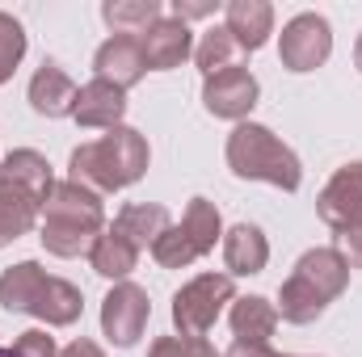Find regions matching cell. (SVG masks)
Wrapping results in <instances>:
<instances>
[{
    "instance_id": "obj_26",
    "label": "cell",
    "mask_w": 362,
    "mask_h": 357,
    "mask_svg": "<svg viewBox=\"0 0 362 357\" xmlns=\"http://www.w3.org/2000/svg\"><path fill=\"white\" fill-rule=\"evenodd\" d=\"M152 261L160 269H189L198 261V248L189 244V236L181 231V223H173V227L160 231V240L152 244Z\"/></svg>"
},
{
    "instance_id": "obj_32",
    "label": "cell",
    "mask_w": 362,
    "mask_h": 357,
    "mask_svg": "<svg viewBox=\"0 0 362 357\" xmlns=\"http://www.w3.org/2000/svg\"><path fill=\"white\" fill-rule=\"evenodd\" d=\"M59 357H105V349H101L97 341H89V337H76L72 345L59 349Z\"/></svg>"
},
{
    "instance_id": "obj_23",
    "label": "cell",
    "mask_w": 362,
    "mask_h": 357,
    "mask_svg": "<svg viewBox=\"0 0 362 357\" xmlns=\"http://www.w3.org/2000/svg\"><path fill=\"white\" fill-rule=\"evenodd\" d=\"M181 231L189 236L198 257H206V253H215V244H223L228 227H223V214H219V206L211 198H189V206L181 214Z\"/></svg>"
},
{
    "instance_id": "obj_18",
    "label": "cell",
    "mask_w": 362,
    "mask_h": 357,
    "mask_svg": "<svg viewBox=\"0 0 362 357\" xmlns=\"http://www.w3.org/2000/svg\"><path fill=\"white\" fill-rule=\"evenodd\" d=\"M228 324L236 341H262L270 345V337L278 332V307L266 294H236V303L228 307Z\"/></svg>"
},
{
    "instance_id": "obj_28",
    "label": "cell",
    "mask_w": 362,
    "mask_h": 357,
    "mask_svg": "<svg viewBox=\"0 0 362 357\" xmlns=\"http://www.w3.org/2000/svg\"><path fill=\"white\" fill-rule=\"evenodd\" d=\"M0 357H59V345L55 337H47V328H30L8 349H0Z\"/></svg>"
},
{
    "instance_id": "obj_34",
    "label": "cell",
    "mask_w": 362,
    "mask_h": 357,
    "mask_svg": "<svg viewBox=\"0 0 362 357\" xmlns=\"http://www.w3.org/2000/svg\"><path fill=\"white\" fill-rule=\"evenodd\" d=\"M291 357H303V353H291Z\"/></svg>"
},
{
    "instance_id": "obj_6",
    "label": "cell",
    "mask_w": 362,
    "mask_h": 357,
    "mask_svg": "<svg viewBox=\"0 0 362 357\" xmlns=\"http://www.w3.org/2000/svg\"><path fill=\"white\" fill-rule=\"evenodd\" d=\"M316 214L329 231L346 236L362 227V160H350L341 164L333 177L325 181L320 198H316Z\"/></svg>"
},
{
    "instance_id": "obj_11",
    "label": "cell",
    "mask_w": 362,
    "mask_h": 357,
    "mask_svg": "<svg viewBox=\"0 0 362 357\" xmlns=\"http://www.w3.org/2000/svg\"><path fill=\"white\" fill-rule=\"evenodd\" d=\"M76 92H81V85H76L55 59H42V68L30 76L25 101H30V109H34L38 118H72Z\"/></svg>"
},
{
    "instance_id": "obj_12",
    "label": "cell",
    "mask_w": 362,
    "mask_h": 357,
    "mask_svg": "<svg viewBox=\"0 0 362 357\" xmlns=\"http://www.w3.org/2000/svg\"><path fill=\"white\" fill-rule=\"evenodd\" d=\"M122 118H127V92L118 85L97 80V76L89 85H81L76 109H72L76 126H85V131H114V126H122Z\"/></svg>"
},
{
    "instance_id": "obj_1",
    "label": "cell",
    "mask_w": 362,
    "mask_h": 357,
    "mask_svg": "<svg viewBox=\"0 0 362 357\" xmlns=\"http://www.w3.org/2000/svg\"><path fill=\"white\" fill-rule=\"evenodd\" d=\"M152 164V147L148 139L135 131V126H114L105 131L101 139L81 143L72 156H68V181L85 185L93 193H118V189H131L135 181H144Z\"/></svg>"
},
{
    "instance_id": "obj_16",
    "label": "cell",
    "mask_w": 362,
    "mask_h": 357,
    "mask_svg": "<svg viewBox=\"0 0 362 357\" xmlns=\"http://www.w3.org/2000/svg\"><path fill=\"white\" fill-rule=\"evenodd\" d=\"M81 311H85L81 286H72L68 277H55V273L47 277L38 303L30 307V315H34L38 324H47V328H72V324L81 320Z\"/></svg>"
},
{
    "instance_id": "obj_9",
    "label": "cell",
    "mask_w": 362,
    "mask_h": 357,
    "mask_svg": "<svg viewBox=\"0 0 362 357\" xmlns=\"http://www.w3.org/2000/svg\"><path fill=\"white\" fill-rule=\"evenodd\" d=\"M148 72V59H144V47H139V34H110L97 55H93V76L97 80H110L118 89H135Z\"/></svg>"
},
{
    "instance_id": "obj_3",
    "label": "cell",
    "mask_w": 362,
    "mask_h": 357,
    "mask_svg": "<svg viewBox=\"0 0 362 357\" xmlns=\"http://www.w3.org/2000/svg\"><path fill=\"white\" fill-rule=\"evenodd\" d=\"M236 303V277L232 273H198L173 294V328L177 337H206L223 307Z\"/></svg>"
},
{
    "instance_id": "obj_25",
    "label": "cell",
    "mask_w": 362,
    "mask_h": 357,
    "mask_svg": "<svg viewBox=\"0 0 362 357\" xmlns=\"http://www.w3.org/2000/svg\"><path fill=\"white\" fill-rule=\"evenodd\" d=\"M25 47H30L25 25H21L13 13H4V8H0V85H8V80H13V72H17V68H21V59H25Z\"/></svg>"
},
{
    "instance_id": "obj_21",
    "label": "cell",
    "mask_w": 362,
    "mask_h": 357,
    "mask_svg": "<svg viewBox=\"0 0 362 357\" xmlns=\"http://www.w3.org/2000/svg\"><path fill=\"white\" fill-rule=\"evenodd\" d=\"M139 248L131 244V240H122L114 227H105L101 236H97V244H93L89 253V265L93 273H101L105 282H131V273L139 269Z\"/></svg>"
},
{
    "instance_id": "obj_10",
    "label": "cell",
    "mask_w": 362,
    "mask_h": 357,
    "mask_svg": "<svg viewBox=\"0 0 362 357\" xmlns=\"http://www.w3.org/2000/svg\"><path fill=\"white\" fill-rule=\"evenodd\" d=\"M291 277H299L312 294H320L325 303H337L341 294H346V286H350V261L341 257V248H308L295 269H291Z\"/></svg>"
},
{
    "instance_id": "obj_22",
    "label": "cell",
    "mask_w": 362,
    "mask_h": 357,
    "mask_svg": "<svg viewBox=\"0 0 362 357\" xmlns=\"http://www.w3.org/2000/svg\"><path fill=\"white\" fill-rule=\"evenodd\" d=\"M240 59H245V51H240V42L228 34V25H211V30L198 34V42H194V63H198L202 80H206V76H219V72H228V68H240Z\"/></svg>"
},
{
    "instance_id": "obj_14",
    "label": "cell",
    "mask_w": 362,
    "mask_h": 357,
    "mask_svg": "<svg viewBox=\"0 0 362 357\" xmlns=\"http://www.w3.org/2000/svg\"><path fill=\"white\" fill-rule=\"evenodd\" d=\"M223 25L240 42V51H262L274 34V4L270 0H228L223 4Z\"/></svg>"
},
{
    "instance_id": "obj_15",
    "label": "cell",
    "mask_w": 362,
    "mask_h": 357,
    "mask_svg": "<svg viewBox=\"0 0 362 357\" xmlns=\"http://www.w3.org/2000/svg\"><path fill=\"white\" fill-rule=\"evenodd\" d=\"M110 227H114L122 240H131L139 253H152V244L160 240V231L173 227V214H169V206H160V202H127V206L114 214Z\"/></svg>"
},
{
    "instance_id": "obj_7",
    "label": "cell",
    "mask_w": 362,
    "mask_h": 357,
    "mask_svg": "<svg viewBox=\"0 0 362 357\" xmlns=\"http://www.w3.org/2000/svg\"><path fill=\"white\" fill-rule=\"evenodd\" d=\"M257 101H262V85H257V76L249 68H228V72L202 80V105H206L211 118L249 122Z\"/></svg>"
},
{
    "instance_id": "obj_8",
    "label": "cell",
    "mask_w": 362,
    "mask_h": 357,
    "mask_svg": "<svg viewBox=\"0 0 362 357\" xmlns=\"http://www.w3.org/2000/svg\"><path fill=\"white\" fill-rule=\"evenodd\" d=\"M139 47H144V59H148V72H173L185 59H194V30L165 13L160 21H152L144 34H139Z\"/></svg>"
},
{
    "instance_id": "obj_20",
    "label": "cell",
    "mask_w": 362,
    "mask_h": 357,
    "mask_svg": "<svg viewBox=\"0 0 362 357\" xmlns=\"http://www.w3.org/2000/svg\"><path fill=\"white\" fill-rule=\"evenodd\" d=\"M38 219H42V202L30 198L25 189L0 181V248H8L13 240L30 236L38 227Z\"/></svg>"
},
{
    "instance_id": "obj_4",
    "label": "cell",
    "mask_w": 362,
    "mask_h": 357,
    "mask_svg": "<svg viewBox=\"0 0 362 357\" xmlns=\"http://www.w3.org/2000/svg\"><path fill=\"white\" fill-rule=\"evenodd\" d=\"M333 55V25L325 13H295L278 34V63L295 76L325 68Z\"/></svg>"
},
{
    "instance_id": "obj_31",
    "label": "cell",
    "mask_w": 362,
    "mask_h": 357,
    "mask_svg": "<svg viewBox=\"0 0 362 357\" xmlns=\"http://www.w3.org/2000/svg\"><path fill=\"white\" fill-rule=\"evenodd\" d=\"M341 244H346V248H341V257L350 261V269H362V227L346 231V236H341Z\"/></svg>"
},
{
    "instance_id": "obj_27",
    "label": "cell",
    "mask_w": 362,
    "mask_h": 357,
    "mask_svg": "<svg viewBox=\"0 0 362 357\" xmlns=\"http://www.w3.org/2000/svg\"><path fill=\"white\" fill-rule=\"evenodd\" d=\"M148 357H223L206 337H156Z\"/></svg>"
},
{
    "instance_id": "obj_5",
    "label": "cell",
    "mask_w": 362,
    "mask_h": 357,
    "mask_svg": "<svg viewBox=\"0 0 362 357\" xmlns=\"http://www.w3.org/2000/svg\"><path fill=\"white\" fill-rule=\"evenodd\" d=\"M148 320H152V298L139 282H114L110 294L101 298V337L114 349L139 345Z\"/></svg>"
},
{
    "instance_id": "obj_24",
    "label": "cell",
    "mask_w": 362,
    "mask_h": 357,
    "mask_svg": "<svg viewBox=\"0 0 362 357\" xmlns=\"http://www.w3.org/2000/svg\"><path fill=\"white\" fill-rule=\"evenodd\" d=\"M160 17H165V4L160 0H105L101 4V21L114 34H144Z\"/></svg>"
},
{
    "instance_id": "obj_2",
    "label": "cell",
    "mask_w": 362,
    "mask_h": 357,
    "mask_svg": "<svg viewBox=\"0 0 362 357\" xmlns=\"http://www.w3.org/2000/svg\"><path fill=\"white\" fill-rule=\"evenodd\" d=\"M223 156H228L232 177H240V181H266V185H278L282 193H295V189L303 185V164H299V156L274 135L270 126H262V122H253V118L232 126Z\"/></svg>"
},
{
    "instance_id": "obj_13",
    "label": "cell",
    "mask_w": 362,
    "mask_h": 357,
    "mask_svg": "<svg viewBox=\"0 0 362 357\" xmlns=\"http://www.w3.org/2000/svg\"><path fill=\"white\" fill-rule=\"evenodd\" d=\"M223 265L232 277H253L270 265V240L257 223H236L223 231Z\"/></svg>"
},
{
    "instance_id": "obj_29",
    "label": "cell",
    "mask_w": 362,
    "mask_h": 357,
    "mask_svg": "<svg viewBox=\"0 0 362 357\" xmlns=\"http://www.w3.org/2000/svg\"><path fill=\"white\" fill-rule=\"evenodd\" d=\"M215 13H219V0H173V17H181L185 25L202 21V17H215Z\"/></svg>"
},
{
    "instance_id": "obj_19",
    "label": "cell",
    "mask_w": 362,
    "mask_h": 357,
    "mask_svg": "<svg viewBox=\"0 0 362 357\" xmlns=\"http://www.w3.org/2000/svg\"><path fill=\"white\" fill-rule=\"evenodd\" d=\"M47 269L38 261H17L0 273V307L13 311V315H30V307L38 303L42 286H47Z\"/></svg>"
},
{
    "instance_id": "obj_33",
    "label": "cell",
    "mask_w": 362,
    "mask_h": 357,
    "mask_svg": "<svg viewBox=\"0 0 362 357\" xmlns=\"http://www.w3.org/2000/svg\"><path fill=\"white\" fill-rule=\"evenodd\" d=\"M354 68L362 72V34H358V42H354Z\"/></svg>"
},
{
    "instance_id": "obj_17",
    "label": "cell",
    "mask_w": 362,
    "mask_h": 357,
    "mask_svg": "<svg viewBox=\"0 0 362 357\" xmlns=\"http://www.w3.org/2000/svg\"><path fill=\"white\" fill-rule=\"evenodd\" d=\"M0 181H8V185L25 189L30 198L47 202V193H51V185H55V173H51V160H47L42 152H34V147H13V152L0 160Z\"/></svg>"
},
{
    "instance_id": "obj_30",
    "label": "cell",
    "mask_w": 362,
    "mask_h": 357,
    "mask_svg": "<svg viewBox=\"0 0 362 357\" xmlns=\"http://www.w3.org/2000/svg\"><path fill=\"white\" fill-rule=\"evenodd\" d=\"M223 357H282V353H274L270 345H262V341H232Z\"/></svg>"
}]
</instances>
